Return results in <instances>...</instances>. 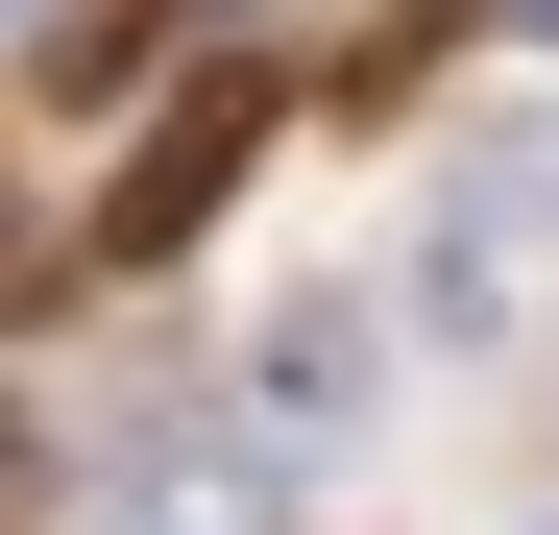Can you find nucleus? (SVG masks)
Masks as SVG:
<instances>
[{"label": "nucleus", "instance_id": "obj_5", "mask_svg": "<svg viewBox=\"0 0 559 535\" xmlns=\"http://www.w3.org/2000/svg\"><path fill=\"white\" fill-rule=\"evenodd\" d=\"M122 73H170V0H98V25H49V98H122Z\"/></svg>", "mask_w": 559, "mask_h": 535}, {"label": "nucleus", "instance_id": "obj_2", "mask_svg": "<svg viewBox=\"0 0 559 535\" xmlns=\"http://www.w3.org/2000/svg\"><path fill=\"white\" fill-rule=\"evenodd\" d=\"M243 146H267V73H195V98H170V122L122 146V195H98V243H122V268H170V243H195V219L243 195Z\"/></svg>", "mask_w": 559, "mask_h": 535}, {"label": "nucleus", "instance_id": "obj_3", "mask_svg": "<svg viewBox=\"0 0 559 535\" xmlns=\"http://www.w3.org/2000/svg\"><path fill=\"white\" fill-rule=\"evenodd\" d=\"M73 535H293V463H267V438H146Z\"/></svg>", "mask_w": 559, "mask_h": 535}, {"label": "nucleus", "instance_id": "obj_4", "mask_svg": "<svg viewBox=\"0 0 559 535\" xmlns=\"http://www.w3.org/2000/svg\"><path fill=\"white\" fill-rule=\"evenodd\" d=\"M365 366H390V341H365V293H293V317H267V463H293V438H317V463H341V438H365Z\"/></svg>", "mask_w": 559, "mask_h": 535}, {"label": "nucleus", "instance_id": "obj_6", "mask_svg": "<svg viewBox=\"0 0 559 535\" xmlns=\"http://www.w3.org/2000/svg\"><path fill=\"white\" fill-rule=\"evenodd\" d=\"M535 535H559V511H535Z\"/></svg>", "mask_w": 559, "mask_h": 535}, {"label": "nucleus", "instance_id": "obj_1", "mask_svg": "<svg viewBox=\"0 0 559 535\" xmlns=\"http://www.w3.org/2000/svg\"><path fill=\"white\" fill-rule=\"evenodd\" d=\"M535 268H559V73L462 98V146H438V317H511Z\"/></svg>", "mask_w": 559, "mask_h": 535}]
</instances>
